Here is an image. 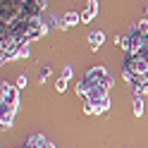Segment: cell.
<instances>
[{
  "label": "cell",
  "instance_id": "1",
  "mask_svg": "<svg viewBox=\"0 0 148 148\" xmlns=\"http://www.w3.org/2000/svg\"><path fill=\"white\" fill-rule=\"evenodd\" d=\"M112 84H115V81H112V77L108 74L105 67H93V69H88V72L84 74V79H81V81H77V93H79V98H86L88 91H93V88H105V91H110Z\"/></svg>",
  "mask_w": 148,
  "mask_h": 148
},
{
  "label": "cell",
  "instance_id": "2",
  "mask_svg": "<svg viewBox=\"0 0 148 148\" xmlns=\"http://www.w3.org/2000/svg\"><path fill=\"white\" fill-rule=\"evenodd\" d=\"M17 105H19V88L14 84L3 81V86H0V112H12V110H17Z\"/></svg>",
  "mask_w": 148,
  "mask_h": 148
},
{
  "label": "cell",
  "instance_id": "3",
  "mask_svg": "<svg viewBox=\"0 0 148 148\" xmlns=\"http://www.w3.org/2000/svg\"><path fill=\"white\" fill-rule=\"evenodd\" d=\"M96 14H98V0H88V3H86V10L81 12V24H88Z\"/></svg>",
  "mask_w": 148,
  "mask_h": 148
},
{
  "label": "cell",
  "instance_id": "4",
  "mask_svg": "<svg viewBox=\"0 0 148 148\" xmlns=\"http://www.w3.org/2000/svg\"><path fill=\"white\" fill-rule=\"evenodd\" d=\"M103 41H105V34H103V31H91V34H88V48L93 50V53L100 50Z\"/></svg>",
  "mask_w": 148,
  "mask_h": 148
},
{
  "label": "cell",
  "instance_id": "5",
  "mask_svg": "<svg viewBox=\"0 0 148 148\" xmlns=\"http://www.w3.org/2000/svg\"><path fill=\"white\" fill-rule=\"evenodd\" d=\"M45 143H48V141H45V136H43V134H34V136H31L22 148H45Z\"/></svg>",
  "mask_w": 148,
  "mask_h": 148
},
{
  "label": "cell",
  "instance_id": "6",
  "mask_svg": "<svg viewBox=\"0 0 148 148\" xmlns=\"http://www.w3.org/2000/svg\"><path fill=\"white\" fill-rule=\"evenodd\" d=\"M81 22V14L79 12H67L64 14V29H72V26H77Z\"/></svg>",
  "mask_w": 148,
  "mask_h": 148
},
{
  "label": "cell",
  "instance_id": "7",
  "mask_svg": "<svg viewBox=\"0 0 148 148\" xmlns=\"http://www.w3.org/2000/svg\"><path fill=\"white\" fill-rule=\"evenodd\" d=\"M91 105H93V112H105V110L110 108V96L100 98V100H96V103H91Z\"/></svg>",
  "mask_w": 148,
  "mask_h": 148
},
{
  "label": "cell",
  "instance_id": "8",
  "mask_svg": "<svg viewBox=\"0 0 148 148\" xmlns=\"http://www.w3.org/2000/svg\"><path fill=\"white\" fill-rule=\"evenodd\" d=\"M14 112L17 110H12V112H3L0 115V124H3V129H10L12 122H14Z\"/></svg>",
  "mask_w": 148,
  "mask_h": 148
},
{
  "label": "cell",
  "instance_id": "9",
  "mask_svg": "<svg viewBox=\"0 0 148 148\" xmlns=\"http://www.w3.org/2000/svg\"><path fill=\"white\" fill-rule=\"evenodd\" d=\"M134 115H136V117H141V115H143V100H141V96H136V98H134Z\"/></svg>",
  "mask_w": 148,
  "mask_h": 148
},
{
  "label": "cell",
  "instance_id": "10",
  "mask_svg": "<svg viewBox=\"0 0 148 148\" xmlns=\"http://www.w3.org/2000/svg\"><path fill=\"white\" fill-rule=\"evenodd\" d=\"M134 93L136 96H143V93H148V81L143 79V81H138V84L134 86Z\"/></svg>",
  "mask_w": 148,
  "mask_h": 148
},
{
  "label": "cell",
  "instance_id": "11",
  "mask_svg": "<svg viewBox=\"0 0 148 148\" xmlns=\"http://www.w3.org/2000/svg\"><path fill=\"white\" fill-rule=\"evenodd\" d=\"M136 29H138V34H141V36H148V19H138Z\"/></svg>",
  "mask_w": 148,
  "mask_h": 148
},
{
  "label": "cell",
  "instance_id": "12",
  "mask_svg": "<svg viewBox=\"0 0 148 148\" xmlns=\"http://www.w3.org/2000/svg\"><path fill=\"white\" fill-rule=\"evenodd\" d=\"M29 50H31V43H24L19 48V53H17V58H29Z\"/></svg>",
  "mask_w": 148,
  "mask_h": 148
},
{
  "label": "cell",
  "instance_id": "13",
  "mask_svg": "<svg viewBox=\"0 0 148 148\" xmlns=\"http://www.w3.org/2000/svg\"><path fill=\"white\" fill-rule=\"evenodd\" d=\"M67 81H69V79H64V77H60L58 81H55V88H58V91H60V93H62V91H64V88H67Z\"/></svg>",
  "mask_w": 148,
  "mask_h": 148
},
{
  "label": "cell",
  "instance_id": "14",
  "mask_svg": "<svg viewBox=\"0 0 148 148\" xmlns=\"http://www.w3.org/2000/svg\"><path fill=\"white\" fill-rule=\"evenodd\" d=\"M48 77H50V67H43V69L38 72V81H41V84H43V81L48 79Z\"/></svg>",
  "mask_w": 148,
  "mask_h": 148
},
{
  "label": "cell",
  "instance_id": "15",
  "mask_svg": "<svg viewBox=\"0 0 148 148\" xmlns=\"http://www.w3.org/2000/svg\"><path fill=\"white\" fill-rule=\"evenodd\" d=\"M26 84H29V81H26V77H24V74H22V77H17V88H26Z\"/></svg>",
  "mask_w": 148,
  "mask_h": 148
},
{
  "label": "cell",
  "instance_id": "16",
  "mask_svg": "<svg viewBox=\"0 0 148 148\" xmlns=\"http://www.w3.org/2000/svg\"><path fill=\"white\" fill-rule=\"evenodd\" d=\"M72 74H74V72H72V67H69V64H67V67L62 69V77H64V79H72Z\"/></svg>",
  "mask_w": 148,
  "mask_h": 148
},
{
  "label": "cell",
  "instance_id": "17",
  "mask_svg": "<svg viewBox=\"0 0 148 148\" xmlns=\"http://www.w3.org/2000/svg\"><path fill=\"white\" fill-rule=\"evenodd\" d=\"M146 81H148V77H146Z\"/></svg>",
  "mask_w": 148,
  "mask_h": 148
}]
</instances>
